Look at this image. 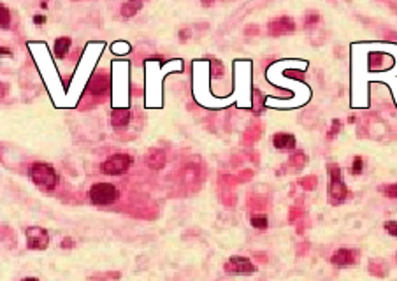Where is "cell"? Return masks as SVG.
<instances>
[{"label": "cell", "mask_w": 397, "mask_h": 281, "mask_svg": "<svg viewBox=\"0 0 397 281\" xmlns=\"http://www.w3.org/2000/svg\"><path fill=\"white\" fill-rule=\"evenodd\" d=\"M171 68L183 70V60H171L162 65L158 58H151L146 62V108H160L164 104V86L162 81Z\"/></svg>", "instance_id": "1"}, {"label": "cell", "mask_w": 397, "mask_h": 281, "mask_svg": "<svg viewBox=\"0 0 397 281\" xmlns=\"http://www.w3.org/2000/svg\"><path fill=\"white\" fill-rule=\"evenodd\" d=\"M129 60L113 62V109L129 106Z\"/></svg>", "instance_id": "2"}, {"label": "cell", "mask_w": 397, "mask_h": 281, "mask_svg": "<svg viewBox=\"0 0 397 281\" xmlns=\"http://www.w3.org/2000/svg\"><path fill=\"white\" fill-rule=\"evenodd\" d=\"M29 178L32 183H36L41 190L51 192L58 186L60 183V176H58L57 169L50 164L36 162L29 167Z\"/></svg>", "instance_id": "3"}, {"label": "cell", "mask_w": 397, "mask_h": 281, "mask_svg": "<svg viewBox=\"0 0 397 281\" xmlns=\"http://www.w3.org/2000/svg\"><path fill=\"white\" fill-rule=\"evenodd\" d=\"M346 184L341 176V169L336 164H329V202L332 206H339L346 200Z\"/></svg>", "instance_id": "4"}, {"label": "cell", "mask_w": 397, "mask_h": 281, "mask_svg": "<svg viewBox=\"0 0 397 281\" xmlns=\"http://www.w3.org/2000/svg\"><path fill=\"white\" fill-rule=\"evenodd\" d=\"M132 155H129V153H115V155H111L101 164V172L106 174V176H120V174H125L132 167Z\"/></svg>", "instance_id": "5"}, {"label": "cell", "mask_w": 397, "mask_h": 281, "mask_svg": "<svg viewBox=\"0 0 397 281\" xmlns=\"http://www.w3.org/2000/svg\"><path fill=\"white\" fill-rule=\"evenodd\" d=\"M88 197L95 206H109L120 197V192L111 183H95L90 186Z\"/></svg>", "instance_id": "6"}, {"label": "cell", "mask_w": 397, "mask_h": 281, "mask_svg": "<svg viewBox=\"0 0 397 281\" xmlns=\"http://www.w3.org/2000/svg\"><path fill=\"white\" fill-rule=\"evenodd\" d=\"M223 269L227 274H234V276H248V274L257 272V267L246 256H232L225 262Z\"/></svg>", "instance_id": "7"}, {"label": "cell", "mask_w": 397, "mask_h": 281, "mask_svg": "<svg viewBox=\"0 0 397 281\" xmlns=\"http://www.w3.org/2000/svg\"><path fill=\"white\" fill-rule=\"evenodd\" d=\"M25 238L30 250H46L50 244V234L43 227H29L25 230Z\"/></svg>", "instance_id": "8"}, {"label": "cell", "mask_w": 397, "mask_h": 281, "mask_svg": "<svg viewBox=\"0 0 397 281\" xmlns=\"http://www.w3.org/2000/svg\"><path fill=\"white\" fill-rule=\"evenodd\" d=\"M267 30L271 36H285V34H292L295 30V23L288 16H281V18H276L272 22H269Z\"/></svg>", "instance_id": "9"}, {"label": "cell", "mask_w": 397, "mask_h": 281, "mask_svg": "<svg viewBox=\"0 0 397 281\" xmlns=\"http://www.w3.org/2000/svg\"><path fill=\"white\" fill-rule=\"evenodd\" d=\"M330 262L337 267L353 266V264L357 262V252L348 250V248H341V250H337V252H334V255L330 256Z\"/></svg>", "instance_id": "10"}, {"label": "cell", "mask_w": 397, "mask_h": 281, "mask_svg": "<svg viewBox=\"0 0 397 281\" xmlns=\"http://www.w3.org/2000/svg\"><path fill=\"white\" fill-rule=\"evenodd\" d=\"M111 88V81L106 74H97L92 78V83H90V92L95 97H104L108 94V90Z\"/></svg>", "instance_id": "11"}, {"label": "cell", "mask_w": 397, "mask_h": 281, "mask_svg": "<svg viewBox=\"0 0 397 281\" xmlns=\"http://www.w3.org/2000/svg\"><path fill=\"white\" fill-rule=\"evenodd\" d=\"M272 144H274V148L279 150V152H288V150L295 148L297 140H295V136H292V134L278 132L272 136Z\"/></svg>", "instance_id": "12"}, {"label": "cell", "mask_w": 397, "mask_h": 281, "mask_svg": "<svg viewBox=\"0 0 397 281\" xmlns=\"http://www.w3.org/2000/svg\"><path fill=\"white\" fill-rule=\"evenodd\" d=\"M130 123V111L125 108H118L111 111V125L115 130H125Z\"/></svg>", "instance_id": "13"}, {"label": "cell", "mask_w": 397, "mask_h": 281, "mask_svg": "<svg viewBox=\"0 0 397 281\" xmlns=\"http://www.w3.org/2000/svg\"><path fill=\"white\" fill-rule=\"evenodd\" d=\"M146 166L153 170H160L162 167L165 166V153L158 148H151L150 152L146 153V158H144Z\"/></svg>", "instance_id": "14"}, {"label": "cell", "mask_w": 397, "mask_h": 281, "mask_svg": "<svg viewBox=\"0 0 397 281\" xmlns=\"http://www.w3.org/2000/svg\"><path fill=\"white\" fill-rule=\"evenodd\" d=\"M71 44H72L71 37H58V39L55 40V44H53V53H55V56H57V58L67 56L69 50H71Z\"/></svg>", "instance_id": "15"}, {"label": "cell", "mask_w": 397, "mask_h": 281, "mask_svg": "<svg viewBox=\"0 0 397 281\" xmlns=\"http://www.w3.org/2000/svg\"><path fill=\"white\" fill-rule=\"evenodd\" d=\"M141 9H143V2L136 0V2H125V4H122L120 12H122L123 18H132V16H136Z\"/></svg>", "instance_id": "16"}, {"label": "cell", "mask_w": 397, "mask_h": 281, "mask_svg": "<svg viewBox=\"0 0 397 281\" xmlns=\"http://www.w3.org/2000/svg\"><path fill=\"white\" fill-rule=\"evenodd\" d=\"M130 44L129 42H125V40H116L115 44L111 46V51L115 54H120V56H123V54H127V53H130Z\"/></svg>", "instance_id": "17"}, {"label": "cell", "mask_w": 397, "mask_h": 281, "mask_svg": "<svg viewBox=\"0 0 397 281\" xmlns=\"http://www.w3.org/2000/svg\"><path fill=\"white\" fill-rule=\"evenodd\" d=\"M250 224H251V227H253V228L265 230V228H267V225H269V222H267V216H264V214H255V216H251Z\"/></svg>", "instance_id": "18"}, {"label": "cell", "mask_w": 397, "mask_h": 281, "mask_svg": "<svg viewBox=\"0 0 397 281\" xmlns=\"http://www.w3.org/2000/svg\"><path fill=\"white\" fill-rule=\"evenodd\" d=\"M211 65L213 67H209L213 70L211 76L213 78H222L223 74H225V70H223V64L220 60H216V58H211Z\"/></svg>", "instance_id": "19"}, {"label": "cell", "mask_w": 397, "mask_h": 281, "mask_svg": "<svg viewBox=\"0 0 397 281\" xmlns=\"http://www.w3.org/2000/svg\"><path fill=\"white\" fill-rule=\"evenodd\" d=\"M0 12H2V30H8L11 25V16H9V9L4 4L0 6Z\"/></svg>", "instance_id": "20"}, {"label": "cell", "mask_w": 397, "mask_h": 281, "mask_svg": "<svg viewBox=\"0 0 397 281\" xmlns=\"http://www.w3.org/2000/svg\"><path fill=\"white\" fill-rule=\"evenodd\" d=\"M362 169H364V160L360 156H355L353 164H351V174H360Z\"/></svg>", "instance_id": "21"}, {"label": "cell", "mask_w": 397, "mask_h": 281, "mask_svg": "<svg viewBox=\"0 0 397 281\" xmlns=\"http://www.w3.org/2000/svg\"><path fill=\"white\" fill-rule=\"evenodd\" d=\"M381 190H383V194H385L388 198H397V183L386 184V186H383Z\"/></svg>", "instance_id": "22"}, {"label": "cell", "mask_w": 397, "mask_h": 281, "mask_svg": "<svg viewBox=\"0 0 397 281\" xmlns=\"http://www.w3.org/2000/svg\"><path fill=\"white\" fill-rule=\"evenodd\" d=\"M304 162H306V156H304V153H302V152H299V153H295V155H293L292 164H295L297 167L304 166Z\"/></svg>", "instance_id": "23"}, {"label": "cell", "mask_w": 397, "mask_h": 281, "mask_svg": "<svg viewBox=\"0 0 397 281\" xmlns=\"http://www.w3.org/2000/svg\"><path fill=\"white\" fill-rule=\"evenodd\" d=\"M109 278H113V280H118L120 278V272H111V274H97V276L90 278V281H97V280H109Z\"/></svg>", "instance_id": "24"}, {"label": "cell", "mask_w": 397, "mask_h": 281, "mask_svg": "<svg viewBox=\"0 0 397 281\" xmlns=\"http://www.w3.org/2000/svg\"><path fill=\"white\" fill-rule=\"evenodd\" d=\"M385 230L388 232L390 236L397 238V222H386V224H385Z\"/></svg>", "instance_id": "25"}, {"label": "cell", "mask_w": 397, "mask_h": 281, "mask_svg": "<svg viewBox=\"0 0 397 281\" xmlns=\"http://www.w3.org/2000/svg\"><path fill=\"white\" fill-rule=\"evenodd\" d=\"M339 130H341V122H339V120H334V122H332V130L327 134V137H329V139H332V137L336 136Z\"/></svg>", "instance_id": "26"}, {"label": "cell", "mask_w": 397, "mask_h": 281, "mask_svg": "<svg viewBox=\"0 0 397 281\" xmlns=\"http://www.w3.org/2000/svg\"><path fill=\"white\" fill-rule=\"evenodd\" d=\"M320 20L318 12H309L308 16H306V25H311V23H316Z\"/></svg>", "instance_id": "27"}, {"label": "cell", "mask_w": 397, "mask_h": 281, "mask_svg": "<svg viewBox=\"0 0 397 281\" xmlns=\"http://www.w3.org/2000/svg\"><path fill=\"white\" fill-rule=\"evenodd\" d=\"M34 23H36V25H44V23H46V16H44V14H36V16H34Z\"/></svg>", "instance_id": "28"}, {"label": "cell", "mask_w": 397, "mask_h": 281, "mask_svg": "<svg viewBox=\"0 0 397 281\" xmlns=\"http://www.w3.org/2000/svg\"><path fill=\"white\" fill-rule=\"evenodd\" d=\"M62 248H65V250H69V248H72V246H74V241H72L71 238H67V239H64V241H62Z\"/></svg>", "instance_id": "29"}, {"label": "cell", "mask_w": 397, "mask_h": 281, "mask_svg": "<svg viewBox=\"0 0 397 281\" xmlns=\"http://www.w3.org/2000/svg\"><path fill=\"white\" fill-rule=\"evenodd\" d=\"M2 54H8V56H11L13 53L9 50H6V48H2Z\"/></svg>", "instance_id": "30"}, {"label": "cell", "mask_w": 397, "mask_h": 281, "mask_svg": "<svg viewBox=\"0 0 397 281\" xmlns=\"http://www.w3.org/2000/svg\"><path fill=\"white\" fill-rule=\"evenodd\" d=\"M22 281H39L37 278H25V280H22Z\"/></svg>", "instance_id": "31"}]
</instances>
